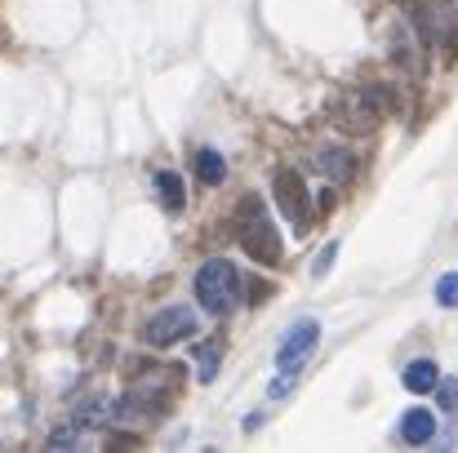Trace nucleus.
<instances>
[{
    "label": "nucleus",
    "instance_id": "1",
    "mask_svg": "<svg viewBox=\"0 0 458 453\" xmlns=\"http://www.w3.org/2000/svg\"><path fill=\"white\" fill-rule=\"evenodd\" d=\"M236 240H241V249L254 263H263V267L281 263V254H285L281 249V231H276L263 196H241V205H236Z\"/></svg>",
    "mask_w": 458,
    "mask_h": 453
},
{
    "label": "nucleus",
    "instance_id": "2",
    "mask_svg": "<svg viewBox=\"0 0 458 453\" xmlns=\"http://www.w3.org/2000/svg\"><path fill=\"white\" fill-rule=\"evenodd\" d=\"M178 369H169L165 373V382H143V387H130L116 405H112V418L116 423H125V427H143V423H156V418H165L169 414V405L178 400Z\"/></svg>",
    "mask_w": 458,
    "mask_h": 453
},
{
    "label": "nucleus",
    "instance_id": "3",
    "mask_svg": "<svg viewBox=\"0 0 458 453\" xmlns=\"http://www.w3.org/2000/svg\"><path fill=\"white\" fill-rule=\"evenodd\" d=\"M191 289H196V302H200L209 315H232V311L241 306V294H245V289H241V272H236L227 258L200 263Z\"/></svg>",
    "mask_w": 458,
    "mask_h": 453
},
{
    "label": "nucleus",
    "instance_id": "4",
    "mask_svg": "<svg viewBox=\"0 0 458 453\" xmlns=\"http://www.w3.org/2000/svg\"><path fill=\"white\" fill-rule=\"evenodd\" d=\"M272 196H276V209L290 218V227H294L299 236H307V227H311V196H307L303 173L276 169V173H272Z\"/></svg>",
    "mask_w": 458,
    "mask_h": 453
},
{
    "label": "nucleus",
    "instance_id": "5",
    "mask_svg": "<svg viewBox=\"0 0 458 453\" xmlns=\"http://www.w3.org/2000/svg\"><path fill=\"white\" fill-rule=\"evenodd\" d=\"M196 324L200 320H196L191 306H165V311H156L152 320L143 324V338H148V347H174V342L191 338Z\"/></svg>",
    "mask_w": 458,
    "mask_h": 453
},
{
    "label": "nucleus",
    "instance_id": "6",
    "mask_svg": "<svg viewBox=\"0 0 458 453\" xmlns=\"http://www.w3.org/2000/svg\"><path fill=\"white\" fill-rule=\"evenodd\" d=\"M316 342H320V324H316V320H299V324L281 338L276 369H281V373H299V365H303L307 356L316 351Z\"/></svg>",
    "mask_w": 458,
    "mask_h": 453
},
{
    "label": "nucleus",
    "instance_id": "7",
    "mask_svg": "<svg viewBox=\"0 0 458 453\" xmlns=\"http://www.w3.org/2000/svg\"><path fill=\"white\" fill-rule=\"evenodd\" d=\"M401 440H405V445H432V440H437V418H432V409H410V414H401Z\"/></svg>",
    "mask_w": 458,
    "mask_h": 453
},
{
    "label": "nucleus",
    "instance_id": "8",
    "mask_svg": "<svg viewBox=\"0 0 458 453\" xmlns=\"http://www.w3.org/2000/svg\"><path fill=\"white\" fill-rule=\"evenodd\" d=\"M156 200H160L165 214H182L187 209V187H182V178L174 169H160L156 173Z\"/></svg>",
    "mask_w": 458,
    "mask_h": 453
},
{
    "label": "nucleus",
    "instance_id": "9",
    "mask_svg": "<svg viewBox=\"0 0 458 453\" xmlns=\"http://www.w3.org/2000/svg\"><path fill=\"white\" fill-rule=\"evenodd\" d=\"M437 378H441V369H437L432 360H414V365H405V373H401L405 391H414V396L432 391V387H437Z\"/></svg>",
    "mask_w": 458,
    "mask_h": 453
},
{
    "label": "nucleus",
    "instance_id": "10",
    "mask_svg": "<svg viewBox=\"0 0 458 453\" xmlns=\"http://www.w3.org/2000/svg\"><path fill=\"white\" fill-rule=\"evenodd\" d=\"M320 169H325L334 182H352L356 160H352V151H347V147H325V151H320Z\"/></svg>",
    "mask_w": 458,
    "mask_h": 453
},
{
    "label": "nucleus",
    "instance_id": "11",
    "mask_svg": "<svg viewBox=\"0 0 458 453\" xmlns=\"http://www.w3.org/2000/svg\"><path fill=\"white\" fill-rule=\"evenodd\" d=\"M196 178H200L205 187H218V182L227 178V160L214 147H200L196 151Z\"/></svg>",
    "mask_w": 458,
    "mask_h": 453
},
{
    "label": "nucleus",
    "instance_id": "12",
    "mask_svg": "<svg viewBox=\"0 0 458 453\" xmlns=\"http://www.w3.org/2000/svg\"><path fill=\"white\" fill-rule=\"evenodd\" d=\"M218 365H223V347H218V342H200V347H196V378H200L205 387L218 378Z\"/></svg>",
    "mask_w": 458,
    "mask_h": 453
},
{
    "label": "nucleus",
    "instance_id": "13",
    "mask_svg": "<svg viewBox=\"0 0 458 453\" xmlns=\"http://www.w3.org/2000/svg\"><path fill=\"white\" fill-rule=\"evenodd\" d=\"M437 302H441V306H458V272L437 281Z\"/></svg>",
    "mask_w": 458,
    "mask_h": 453
},
{
    "label": "nucleus",
    "instance_id": "14",
    "mask_svg": "<svg viewBox=\"0 0 458 453\" xmlns=\"http://www.w3.org/2000/svg\"><path fill=\"white\" fill-rule=\"evenodd\" d=\"M437 400H441V409H458V382H450V378H437Z\"/></svg>",
    "mask_w": 458,
    "mask_h": 453
},
{
    "label": "nucleus",
    "instance_id": "15",
    "mask_svg": "<svg viewBox=\"0 0 458 453\" xmlns=\"http://www.w3.org/2000/svg\"><path fill=\"white\" fill-rule=\"evenodd\" d=\"M334 258H338V240H329V245L316 254V263H311V276H325V272L334 267Z\"/></svg>",
    "mask_w": 458,
    "mask_h": 453
},
{
    "label": "nucleus",
    "instance_id": "16",
    "mask_svg": "<svg viewBox=\"0 0 458 453\" xmlns=\"http://www.w3.org/2000/svg\"><path fill=\"white\" fill-rule=\"evenodd\" d=\"M290 387H294V373H281V378L267 387V396H272V400H285V396H290Z\"/></svg>",
    "mask_w": 458,
    "mask_h": 453
},
{
    "label": "nucleus",
    "instance_id": "17",
    "mask_svg": "<svg viewBox=\"0 0 458 453\" xmlns=\"http://www.w3.org/2000/svg\"><path fill=\"white\" fill-rule=\"evenodd\" d=\"M49 445H54V449H63V445H67V449H72V445H76V436H72V432H58Z\"/></svg>",
    "mask_w": 458,
    "mask_h": 453
},
{
    "label": "nucleus",
    "instance_id": "18",
    "mask_svg": "<svg viewBox=\"0 0 458 453\" xmlns=\"http://www.w3.org/2000/svg\"><path fill=\"white\" fill-rule=\"evenodd\" d=\"M454 4H458V0H454Z\"/></svg>",
    "mask_w": 458,
    "mask_h": 453
}]
</instances>
